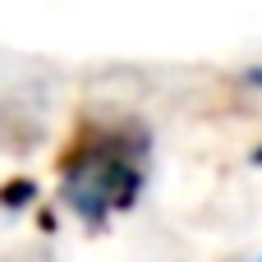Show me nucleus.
<instances>
[{
    "label": "nucleus",
    "instance_id": "1",
    "mask_svg": "<svg viewBox=\"0 0 262 262\" xmlns=\"http://www.w3.org/2000/svg\"><path fill=\"white\" fill-rule=\"evenodd\" d=\"M138 161L129 157V147L97 138L83 143L64 157V198L83 221H101L106 212H124L138 198Z\"/></svg>",
    "mask_w": 262,
    "mask_h": 262
},
{
    "label": "nucleus",
    "instance_id": "2",
    "mask_svg": "<svg viewBox=\"0 0 262 262\" xmlns=\"http://www.w3.org/2000/svg\"><path fill=\"white\" fill-rule=\"evenodd\" d=\"M258 161H262V147H258Z\"/></svg>",
    "mask_w": 262,
    "mask_h": 262
}]
</instances>
